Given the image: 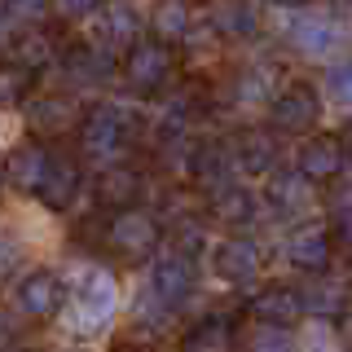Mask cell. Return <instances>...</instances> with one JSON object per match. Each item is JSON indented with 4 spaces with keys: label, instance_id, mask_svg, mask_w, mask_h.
<instances>
[{
    "label": "cell",
    "instance_id": "obj_1",
    "mask_svg": "<svg viewBox=\"0 0 352 352\" xmlns=\"http://www.w3.org/2000/svg\"><path fill=\"white\" fill-rule=\"evenodd\" d=\"M128 141H132V119L119 106L97 102V106H88L80 115V150L88 159L110 163V159H119V154L128 150Z\"/></svg>",
    "mask_w": 352,
    "mask_h": 352
},
{
    "label": "cell",
    "instance_id": "obj_2",
    "mask_svg": "<svg viewBox=\"0 0 352 352\" xmlns=\"http://www.w3.org/2000/svg\"><path fill=\"white\" fill-rule=\"evenodd\" d=\"M106 247L115 251V256L124 260H146L154 256V251L163 247V229L159 220H154L150 212H141V207H128V212H115L106 220Z\"/></svg>",
    "mask_w": 352,
    "mask_h": 352
},
{
    "label": "cell",
    "instance_id": "obj_3",
    "mask_svg": "<svg viewBox=\"0 0 352 352\" xmlns=\"http://www.w3.org/2000/svg\"><path fill=\"white\" fill-rule=\"evenodd\" d=\"M119 71H124V84L137 97H154L163 84L172 80V53H168L163 40H141V44H132V49L124 53Z\"/></svg>",
    "mask_w": 352,
    "mask_h": 352
},
{
    "label": "cell",
    "instance_id": "obj_4",
    "mask_svg": "<svg viewBox=\"0 0 352 352\" xmlns=\"http://www.w3.org/2000/svg\"><path fill=\"white\" fill-rule=\"evenodd\" d=\"M14 304H18V313L27 317V322H53V317L62 313V304H66L62 278L49 273V269L27 273V278L18 282V291H14Z\"/></svg>",
    "mask_w": 352,
    "mask_h": 352
},
{
    "label": "cell",
    "instance_id": "obj_5",
    "mask_svg": "<svg viewBox=\"0 0 352 352\" xmlns=\"http://www.w3.org/2000/svg\"><path fill=\"white\" fill-rule=\"evenodd\" d=\"M150 291H154V300H159L163 308H176V304L190 300V291H194V260H190V251H176L172 247L168 256L154 260Z\"/></svg>",
    "mask_w": 352,
    "mask_h": 352
},
{
    "label": "cell",
    "instance_id": "obj_6",
    "mask_svg": "<svg viewBox=\"0 0 352 352\" xmlns=\"http://www.w3.org/2000/svg\"><path fill=\"white\" fill-rule=\"evenodd\" d=\"M273 128L278 132H291V137H304V132H313L317 115H322V102H317V93L308 84H291L286 93L273 97Z\"/></svg>",
    "mask_w": 352,
    "mask_h": 352
},
{
    "label": "cell",
    "instance_id": "obj_7",
    "mask_svg": "<svg viewBox=\"0 0 352 352\" xmlns=\"http://www.w3.org/2000/svg\"><path fill=\"white\" fill-rule=\"evenodd\" d=\"M348 163V150L339 137H330V132H317V137H308L300 146V176L308 185H330L339 172H344Z\"/></svg>",
    "mask_w": 352,
    "mask_h": 352
},
{
    "label": "cell",
    "instance_id": "obj_8",
    "mask_svg": "<svg viewBox=\"0 0 352 352\" xmlns=\"http://www.w3.org/2000/svg\"><path fill=\"white\" fill-rule=\"evenodd\" d=\"M58 58V36L49 27H27V31H9L5 40V66H22V71H44Z\"/></svg>",
    "mask_w": 352,
    "mask_h": 352
},
{
    "label": "cell",
    "instance_id": "obj_9",
    "mask_svg": "<svg viewBox=\"0 0 352 352\" xmlns=\"http://www.w3.org/2000/svg\"><path fill=\"white\" fill-rule=\"evenodd\" d=\"M75 194H80V163H75L66 150H53L36 198L49 207V212H66V207L75 203Z\"/></svg>",
    "mask_w": 352,
    "mask_h": 352
},
{
    "label": "cell",
    "instance_id": "obj_10",
    "mask_svg": "<svg viewBox=\"0 0 352 352\" xmlns=\"http://www.w3.org/2000/svg\"><path fill=\"white\" fill-rule=\"evenodd\" d=\"M247 313L256 317L260 326H278V330H286V326L300 322L308 308H304V295L291 291V286H264V291H256V295L247 300Z\"/></svg>",
    "mask_w": 352,
    "mask_h": 352
},
{
    "label": "cell",
    "instance_id": "obj_11",
    "mask_svg": "<svg viewBox=\"0 0 352 352\" xmlns=\"http://www.w3.org/2000/svg\"><path fill=\"white\" fill-rule=\"evenodd\" d=\"M71 304H75L80 330H97L110 313H115V282H110L106 273H97V269L84 273V282L75 286V295H71Z\"/></svg>",
    "mask_w": 352,
    "mask_h": 352
},
{
    "label": "cell",
    "instance_id": "obj_12",
    "mask_svg": "<svg viewBox=\"0 0 352 352\" xmlns=\"http://www.w3.org/2000/svg\"><path fill=\"white\" fill-rule=\"evenodd\" d=\"M330 256H335V242H330V229H313V225H304V229H295L291 238H286V260L295 264V269H304V273H322L330 269Z\"/></svg>",
    "mask_w": 352,
    "mask_h": 352
},
{
    "label": "cell",
    "instance_id": "obj_13",
    "mask_svg": "<svg viewBox=\"0 0 352 352\" xmlns=\"http://www.w3.org/2000/svg\"><path fill=\"white\" fill-rule=\"evenodd\" d=\"M229 154H234V168H242L247 176H264L278 163V137L269 128H242Z\"/></svg>",
    "mask_w": 352,
    "mask_h": 352
},
{
    "label": "cell",
    "instance_id": "obj_14",
    "mask_svg": "<svg viewBox=\"0 0 352 352\" xmlns=\"http://www.w3.org/2000/svg\"><path fill=\"white\" fill-rule=\"evenodd\" d=\"M212 269L220 273L225 282H234V286H242V282H251L260 273V247L251 238H225L216 247V256H212Z\"/></svg>",
    "mask_w": 352,
    "mask_h": 352
},
{
    "label": "cell",
    "instance_id": "obj_15",
    "mask_svg": "<svg viewBox=\"0 0 352 352\" xmlns=\"http://www.w3.org/2000/svg\"><path fill=\"white\" fill-rule=\"evenodd\" d=\"M339 40H344V27H339L330 14H304V18L291 22V44L300 53H308V58H322V53H330Z\"/></svg>",
    "mask_w": 352,
    "mask_h": 352
},
{
    "label": "cell",
    "instance_id": "obj_16",
    "mask_svg": "<svg viewBox=\"0 0 352 352\" xmlns=\"http://www.w3.org/2000/svg\"><path fill=\"white\" fill-rule=\"evenodd\" d=\"M49 146L44 141H27V146H18V150H9V163H5V176H9V185L22 194H36L40 190V181H44V168H49Z\"/></svg>",
    "mask_w": 352,
    "mask_h": 352
},
{
    "label": "cell",
    "instance_id": "obj_17",
    "mask_svg": "<svg viewBox=\"0 0 352 352\" xmlns=\"http://www.w3.org/2000/svg\"><path fill=\"white\" fill-rule=\"evenodd\" d=\"M137 194H141V172L128 163H115L97 176V207H106V212H128Z\"/></svg>",
    "mask_w": 352,
    "mask_h": 352
},
{
    "label": "cell",
    "instance_id": "obj_18",
    "mask_svg": "<svg viewBox=\"0 0 352 352\" xmlns=\"http://www.w3.org/2000/svg\"><path fill=\"white\" fill-rule=\"evenodd\" d=\"M234 348H238L234 322L229 317H203V322H194L181 335V348L176 352H234Z\"/></svg>",
    "mask_w": 352,
    "mask_h": 352
},
{
    "label": "cell",
    "instance_id": "obj_19",
    "mask_svg": "<svg viewBox=\"0 0 352 352\" xmlns=\"http://www.w3.org/2000/svg\"><path fill=\"white\" fill-rule=\"evenodd\" d=\"M203 5H207V22L225 40L256 36V9H251V0H203Z\"/></svg>",
    "mask_w": 352,
    "mask_h": 352
},
{
    "label": "cell",
    "instance_id": "obj_20",
    "mask_svg": "<svg viewBox=\"0 0 352 352\" xmlns=\"http://www.w3.org/2000/svg\"><path fill=\"white\" fill-rule=\"evenodd\" d=\"M207 207H212V216L220 220V225H229V229H242V225H251L256 220V194L247 190V185H225V190H216V194H207Z\"/></svg>",
    "mask_w": 352,
    "mask_h": 352
},
{
    "label": "cell",
    "instance_id": "obj_21",
    "mask_svg": "<svg viewBox=\"0 0 352 352\" xmlns=\"http://www.w3.org/2000/svg\"><path fill=\"white\" fill-rule=\"evenodd\" d=\"M150 31H154V40H163V44L185 40L190 36V5H185V0H163V5H154Z\"/></svg>",
    "mask_w": 352,
    "mask_h": 352
},
{
    "label": "cell",
    "instance_id": "obj_22",
    "mask_svg": "<svg viewBox=\"0 0 352 352\" xmlns=\"http://www.w3.org/2000/svg\"><path fill=\"white\" fill-rule=\"evenodd\" d=\"M97 40H102V49H115V44H141L137 40V14H132L128 5H110L102 9V31H97Z\"/></svg>",
    "mask_w": 352,
    "mask_h": 352
},
{
    "label": "cell",
    "instance_id": "obj_23",
    "mask_svg": "<svg viewBox=\"0 0 352 352\" xmlns=\"http://www.w3.org/2000/svg\"><path fill=\"white\" fill-rule=\"evenodd\" d=\"M27 119L40 137H58V132H66V124H71V102H66V97H40V102L27 106Z\"/></svg>",
    "mask_w": 352,
    "mask_h": 352
},
{
    "label": "cell",
    "instance_id": "obj_24",
    "mask_svg": "<svg viewBox=\"0 0 352 352\" xmlns=\"http://www.w3.org/2000/svg\"><path fill=\"white\" fill-rule=\"evenodd\" d=\"M304 308L308 313H322V317H339L348 308V291L335 286V282H322V286H313V291L304 295Z\"/></svg>",
    "mask_w": 352,
    "mask_h": 352
},
{
    "label": "cell",
    "instance_id": "obj_25",
    "mask_svg": "<svg viewBox=\"0 0 352 352\" xmlns=\"http://www.w3.org/2000/svg\"><path fill=\"white\" fill-rule=\"evenodd\" d=\"M53 0H5V27L9 31H27V27H40V18L49 14Z\"/></svg>",
    "mask_w": 352,
    "mask_h": 352
},
{
    "label": "cell",
    "instance_id": "obj_26",
    "mask_svg": "<svg viewBox=\"0 0 352 352\" xmlns=\"http://www.w3.org/2000/svg\"><path fill=\"white\" fill-rule=\"evenodd\" d=\"M304 198H308V181L300 172L273 181V207H278V212H304Z\"/></svg>",
    "mask_w": 352,
    "mask_h": 352
},
{
    "label": "cell",
    "instance_id": "obj_27",
    "mask_svg": "<svg viewBox=\"0 0 352 352\" xmlns=\"http://www.w3.org/2000/svg\"><path fill=\"white\" fill-rule=\"evenodd\" d=\"M330 242H335V256L352 260V203H339L335 212H330Z\"/></svg>",
    "mask_w": 352,
    "mask_h": 352
},
{
    "label": "cell",
    "instance_id": "obj_28",
    "mask_svg": "<svg viewBox=\"0 0 352 352\" xmlns=\"http://www.w3.org/2000/svg\"><path fill=\"white\" fill-rule=\"evenodd\" d=\"M326 88H330V97H335L339 106H352V62H339V66H330V75H326Z\"/></svg>",
    "mask_w": 352,
    "mask_h": 352
},
{
    "label": "cell",
    "instance_id": "obj_29",
    "mask_svg": "<svg viewBox=\"0 0 352 352\" xmlns=\"http://www.w3.org/2000/svg\"><path fill=\"white\" fill-rule=\"evenodd\" d=\"M247 352H295V339L286 335V330L269 326V330H260V335L251 339V348H247Z\"/></svg>",
    "mask_w": 352,
    "mask_h": 352
},
{
    "label": "cell",
    "instance_id": "obj_30",
    "mask_svg": "<svg viewBox=\"0 0 352 352\" xmlns=\"http://www.w3.org/2000/svg\"><path fill=\"white\" fill-rule=\"evenodd\" d=\"M53 5H58L62 18H88V14L102 9V0H53Z\"/></svg>",
    "mask_w": 352,
    "mask_h": 352
},
{
    "label": "cell",
    "instance_id": "obj_31",
    "mask_svg": "<svg viewBox=\"0 0 352 352\" xmlns=\"http://www.w3.org/2000/svg\"><path fill=\"white\" fill-rule=\"evenodd\" d=\"M335 322H339V339H344V348H352V304L335 317Z\"/></svg>",
    "mask_w": 352,
    "mask_h": 352
},
{
    "label": "cell",
    "instance_id": "obj_32",
    "mask_svg": "<svg viewBox=\"0 0 352 352\" xmlns=\"http://www.w3.org/2000/svg\"><path fill=\"white\" fill-rule=\"evenodd\" d=\"M339 141H344V150H348V159H352V119L344 124V132H339Z\"/></svg>",
    "mask_w": 352,
    "mask_h": 352
},
{
    "label": "cell",
    "instance_id": "obj_33",
    "mask_svg": "<svg viewBox=\"0 0 352 352\" xmlns=\"http://www.w3.org/2000/svg\"><path fill=\"white\" fill-rule=\"evenodd\" d=\"M269 5H278V9H300V5H308V0H269Z\"/></svg>",
    "mask_w": 352,
    "mask_h": 352
},
{
    "label": "cell",
    "instance_id": "obj_34",
    "mask_svg": "<svg viewBox=\"0 0 352 352\" xmlns=\"http://www.w3.org/2000/svg\"><path fill=\"white\" fill-rule=\"evenodd\" d=\"M339 5H344V0H339ZM348 5H352V0H348Z\"/></svg>",
    "mask_w": 352,
    "mask_h": 352
},
{
    "label": "cell",
    "instance_id": "obj_35",
    "mask_svg": "<svg viewBox=\"0 0 352 352\" xmlns=\"http://www.w3.org/2000/svg\"><path fill=\"white\" fill-rule=\"evenodd\" d=\"M14 352H22V348H14Z\"/></svg>",
    "mask_w": 352,
    "mask_h": 352
}]
</instances>
